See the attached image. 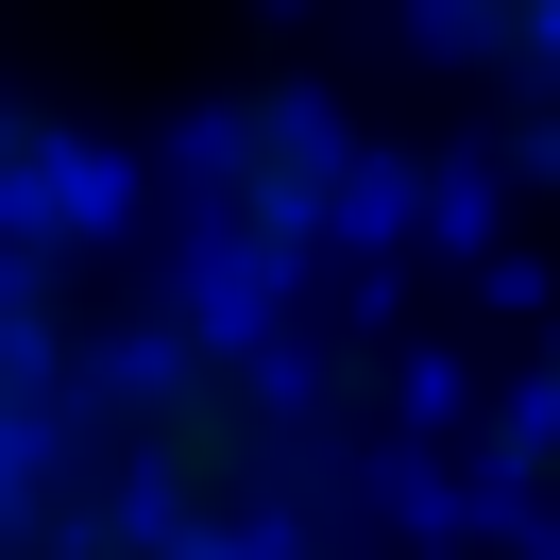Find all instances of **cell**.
Returning a JSON list of instances; mask_svg holds the SVG:
<instances>
[{
	"label": "cell",
	"mask_w": 560,
	"mask_h": 560,
	"mask_svg": "<svg viewBox=\"0 0 560 560\" xmlns=\"http://www.w3.org/2000/svg\"><path fill=\"white\" fill-rule=\"evenodd\" d=\"M205 238H221V306L272 323V289H306V255L357 221V137L306 103V85H238V103H205Z\"/></svg>",
	"instance_id": "cell-1"
},
{
	"label": "cell",
	"mask_w": 560,
	"mask_h": 560,
	"mask_svg": "<svg viewBox=\"0 0 560 560\" xmlns=\"http://www.w3.org/2000/svg\"><path fill=\"white\" fill-rule=\"evenodd\" d=\"M442 51H458V69H492V85H544V103H560V18H442Z\"/></svg>",
	"instance_id": "cell-2"
}]
</instances>
